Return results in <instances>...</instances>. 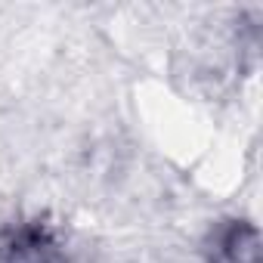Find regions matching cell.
<instances>
[{"mask_svg": "<svg viewBox=\"0 0 263 263\" xmlns=\"http://www.w3.org/2000/svg\"><path fill=\"white\" fill-rule=\"evenodd\" d=\"M208 263H263L257 226L248 220H226L217 226L208 248Z\"/></svg>", "mask_w": 263, "mask_h": 263, "instance_id": "cell-1", "label": "cell"}, {"mask_svg": "<svg viewBox=\"0 0 263 263\" xmlns=\"http://www.w3.org/2000/svg\"><path fill=\"white\" fill-rule=\"evenodd\" d=\"M7 254H10V263H59V245L53 232L41 223L22 226L7 245Z\"/></svg>", "mask_w": 263, "mask_h": 263, "instance_id": "cell-2", "label": "cell"}]
</instances>
